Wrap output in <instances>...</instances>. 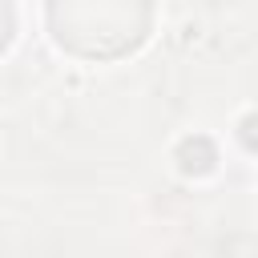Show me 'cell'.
<instances>
[{"instance_id":"2","label":"cell","mask_w":258,"mask_h":258,"mask_svg":"<svg viewBox=\"0 0 258 258\" xmlns=\"http://www.w3.org/2000/svg\"><path fill=\"white\" fill-rule=\"evenodd\" d=\"M177 161H181V169L185 173H210L214 169V161H218V153H214V141L210 137H185L181 145H177Z\"/></svg>"},{"instance_id":"1","label":"cell","mask_w":258,"mask_h":258,"mask_svg":"<svg viewBox=\"0 0 258 258\" xmlns=\"http://www.w3.org/2000/svg\"><path fill=\"white\" fill-rule=\"evenodd\" d=\"M48 20L60 44L85 56H117L145 36L149 8L125 0H69V4H48Z\"/></svg>"},{"instance_id":"4","label":"cell","mask_w":258,"mask_h":258,"mask_svg":"<svg viewBox=\"0 0 258 258\" xmlns=\"http://www.w3.org/2000/svg\"><path fill=\"white\" fill-rule=\"evenodd\" d=\"M8 32H12V12H8V4H0V48H4Z\"/></svg>"},{"instance_id":"3","label":"cell","mask_w":258,"mask_h":258,"mask_svg":"<svg viewBox=\"0 0 258 258\" xmlns=\"http://www.w3.org/2000/svg\"><path fill=\"white\" fill-rule=\"evenodd\" d=\"M238 137H242V145H246V149H258V113L242 117V125H238Z\"/></svg>"}]
</instances>
